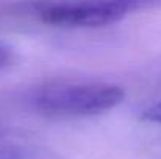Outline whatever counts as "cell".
<instances>
[{
	"instance_id": "5b68a950",
	"label": "cell",
	"mask_w": 161,
	"mask_h": 159,
	"mask_svg": "<svg viewBox=\"0 0 161 159\" xmlns=\"http://www.w3.org/2000/svg\"><path fill=\"white\" fill-rule=\"evenodd\" d=\"M9 61H11V52H9V49L5 44L0 42V67L6 66Z\"/></svg>"
},
{
	"instance_id": "7a4b0ae2",
	"label": "cell",
	"mask_w": 161,
	"mask_h": 159,
	"mask_svg": "<svg viewBox=\"0 0 161 159\" xmlns=\"http://www.w3.org/2000/svg\"><path fill=\"white\" fill-rule=\"evenodd\" d=\"M125 92L103 81L59 80L39 86L30 97L31 106L49 117H89L120 105Z\"/></svg>"
},
{
	"instance_id": "8992f818",
	"label": "cell",
	"mask_w": 161,
	"mask_h": 159,
	"mask_svg": "<svg viewBox=\"0 0 161 159\" xmlns=\"http://www.w3.org/2000/svg\"><path fill=\"white\" fill-rule=\"evenodd\" d=\"M0 136H2V128H0Z\"/></svg>"
},
{
	"instance_id": "6da1fadb",
	"label": "cell",
	"mask_w": 161,
	"mask_h": 159,
	"mask_svg": "<svg viewBox=\"0 0 161 159\" xmlns=\"http://www.w3.org/2000/svg\"><path fill=\"white\" fill-rule=\"evenodd\" d=\"M20 8L52 27L94 28L120 22L135 13L158 9L161 0H30Z\"/></svg>"
},
{
	"instance_id": "3957f363",
	"label": "cell",
	"mask_w": 161,
	"mask_h": 159,
	"mask_svg": "<svg viewBox=\"0 0 161 159\" xmlns=\"http://www.w3.org/2000/svg\"><path fill=\"white\" fill-rule=\"evenodd\" d=\"M0 159H30V155L20 147L0 144Z\"/></svg>"
},
{
	"instance_id": "277c9868",
	"label": "cell",
	"mask_w": 161,
	"mask_h": 159,
	"mask_svg": "<svg viewBox=\"0 0 161 159\" xmlns=\"http://www.w3.org/2000/svg\"><path fill=\"white\" fill-rule=\"evenodd\" d=\"M142 119L152 123H158L161 125V102L155 103V105L149 106L144 112H142Z\"/></svg>"
}]
</instances>
